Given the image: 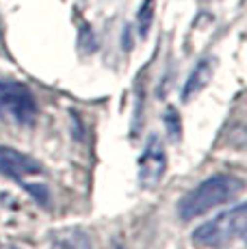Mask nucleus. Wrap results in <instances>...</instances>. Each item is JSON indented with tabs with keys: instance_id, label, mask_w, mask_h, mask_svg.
<instances>
[{
	"instance_id": "obj_6",
	"label": "nucleus",
	"mask_w": 247,
	"mask_h": 249,
	"mask_svg": "<svg viewBox=\"0 0 247 249\" xmlns=\"http://www.w3.org/2000/svg\"><path fill=\"white\" fill-rule=\"evenodd\" d=\"M50 249H93V241L83 228H63L50 236Z\"/></svg>"
},
{
	"instance_id": "obj_2",
	"label": "nucleus",
	"mask_w": 247,
	"mask_h": 249,
	"mask_svg": "<svg viewBox=\"0 0 247 249\" xmlns=\"http://www.w3.org/2000/svg\"><path fill=\"white\" fill-rule=\"evenodd\" d=\"M247 226V206L245 202H239L232 208L223 210L211 221L202 223L193 230L191 243L197 249H221L232 243L241 241L245 236Z\"/></svg>"
},
{
	"instance_id": "obj_3",
	"label": "nucleus",
	"mask_w": 247,
	"mask_h": 249,
	"mask_svg": "<svg viewBox=\"0 0 247 249\" xmlns=\"http://www.w3.org/2000/svg\"><path fill=\"white\" fill-rule=\"evenodd\" d=\"M39 107L33 91L16 80H0V119L16 126L35 124Z\"/></svg>"
},
{
	"instance_id": "obj_5",
	"label": "nucleus",
	"mask_w": 247,
	"mask_h": 249,
	"mask_svg": "<svg viewBox=\"0 0 247 249\" xmlns=\"http://www.w3.org/2000/svg\"><path fill=\"white\" fill-rule=\"evenodd\" d=\"M0 174L11 180H26L31 176L41 174V162L31 159L28 154L13 150V147L0 145Z\"/></svg>"
},
{
	"instance_id": "obj_7",
	"label": "nucleus",
	"mask_w": 247,
	"mask_h": 249,
	"mask_svg": "<svg viewBox=\"0 0 247 249\" xmlns=\"http://www.w3.org/2000/svg\"><path fill=\"white\" fill-rule=\"evenodd\" d=\"M212 71H215V61L212 59H202L199 61V63L195 65V70L189 74L187 83H184V89H182V100L184 102H189L191 98H195L199 91L211 83Z\"/></svg>"
},
{
	"instance_id": "obj_9",
	"label": "nucleus",
	"mask_w": 247,
	"mask_h": 249,
	"mask_svg": "<svg viewBox=\"0 0 247 249\" xmlns=\"http://www.w3.org/2000/svg\"><path fill=\"white\" fill-rule=\"evenodd\" d=\"M152 20H154V0H143V7L139 9V18H137V22H139V35L141 37H148Z\"/></svg>"
},
{
	"instance_id": "obj_1",
	"label": "nucleus",
	"mask_w": 247,
	"mask_h": 249,
	"mask_svg": "<svg viewBox=\"0 0 247 249\" xmlns=\"http://www.w3.org/2000/svg\"><path fill=\"white\" fill-rule=\"evenodd\" d=\"M245 184L241 178L230 174H217L202 180L195 189H191L178 202V214L182 221H193L202 214L211 213L217 206H223L232 199H236L243 193Z\"/></svg>"
},
{
	"instance_id": "obj_4",
	"label": "nucleus",
	"mask_w": 247,
	"mask_h": 249,
	"mask_svg": "<svg viewBox=\"0 0 247 249\" xmlns=\"http://www.w3.org/2000/svg\"><path fill=\"white\" fill-rule=\"evenodd\" d=\"M165 171H167V154L163 141L159 137H150L139 159V184L143 189H154L156 184H160Z\"/></svg>"
},
{
	"instance_id": "obj_10",
	"label": "nucleus",
	"mask_w": 247,
	"mask_h": 249,
	"mask_svg": "<svg viewBox=\"0 0 247 249\" xmlns=\"http://www.w3.org/2000/svg\"><path fill=\"white\" fill-rule=\"evenodd\" d=\"M0 249H20V247H13V245H0Z\"/></svg>"
},
{
	"instance_id": "obj_8",
	"label": "nucleus",
	"mask_w": 247,
	"mask_h": 249,
	"mask_svg": "<svg viewBox=\"0 0 247 249\" xmlns=\"http://www.w3.org/2000/svg\"><path fill=\"white\" fill-rule=\"evenodd\" d=\"M163 122H165V128H167L169 137L174 139V141H178L180 137H182V122H180V113L176 111L174 107H169L167 111L163 115Z\"/></svg>"
}]
</instances>
